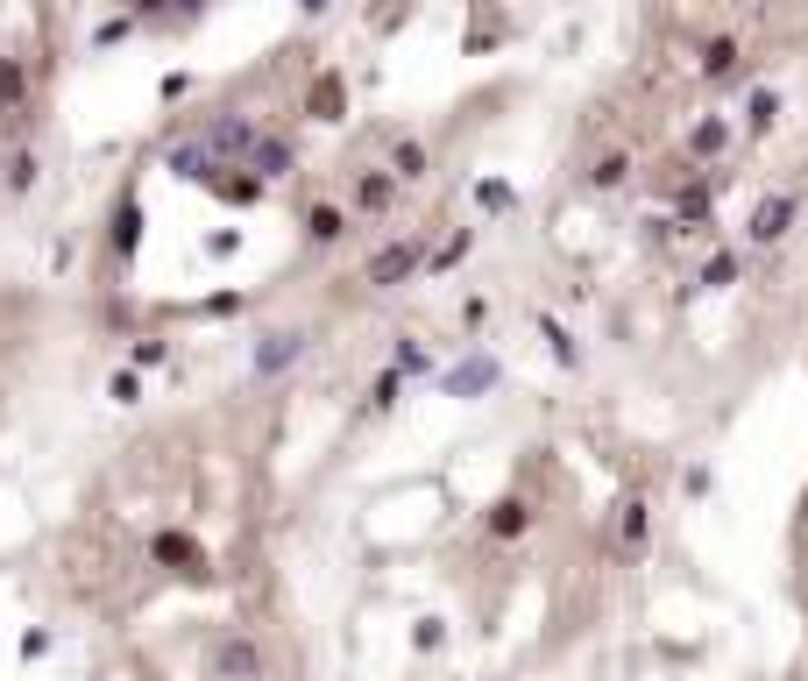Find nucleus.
<instances>
[{
    "mask_svg": "<svg viewBox=\"0 0 808 681\" xmlns=\"http://www.w3.org/2000/svg\"><path fill=\"white\" fill-rule=\"evenodd\" d=\"M780 220H787V199H773V206L759 213V227H752V235H759V242H773V235H780Z\"/></svg>",
    "mask_w": 808,
    "mask_h": 681,
    "instance_id": "obj_1",
    "label": "nucleus"
},
{
    "mask_svg": "<svg viewBox=\"0 0 808 681\" xmlns=\"http://www.w3.org/2000/svg\"><path fill=\"white\" fill-rule=\"evenodd\" d=\"M0 100H8V107L22 100V64H0Z\"/></svg>",
    "mask_w": 808,
    "mask_h": 681,
    "instance_id": "obj_2",
    "label": "nucleus"
}]
</instances>
